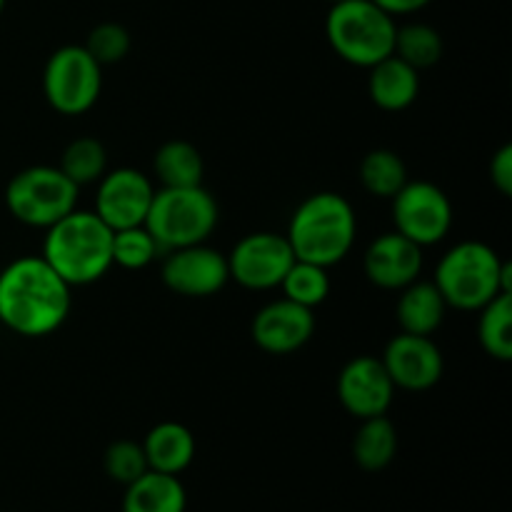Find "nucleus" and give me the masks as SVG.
I'll list each match as a JSON object with an SVG mask.
<instances>
[{"mask_svg": "<svg viewBox=\"0 0 512 512\" xmlns=\"http://www.w3.org/2000/svg\"><path fill=\"white\" fill-rule=\"evenodd\" d=\"M103 468L110 480L120 485H130L138 480L140 475L148 473V460H145L143 443L135 440H118V443L108 445L103 455Z\"/></svg>", "mask_w": 512, "mask_h": 512, "instance_id": "obj_29", "label": "nucleus"}, {"mask_svg": "<svg viewBox=\"0 0 512 512\" xmlns=\"http://www.w3.org/2000/svg\"><path fill=\"white\" fill-rule=\"evenodd\" d=\"M103 65L83 45H63L43 68V95L60 115H83L98 103Z\"/></svg>", "mask_w": 512, "mask_h": 512, "instance_id": "obj_8", "label": "nucleus"}, {"mask_svg": "<svg viewBox=\"0 0 512 512\" xmlns=\"http://www.w3.org/2000/svg\"><path fill=\"white\" fill-rule=\"evenodd\" d=\"M358 235V215L345 195L315 193L295 208L288 225L290 248L295 258L333 268L350 255Z\"/></svg>", "mask_w": 512, "mask_h": 512, "instance_id": "obj_4", "label": "nucleus"}, {"mask_svg": "<svg viewBox=\"0 0 512 512\" xmlns=\"http://www.w3.org/2000/svg\"><path fill=\"white\" fill-rule=\"evenodd\" d=\"M230 280L245 290H273L283 283L285 273L295 263L288 238L280 233H250L233 245L228 255Z\"/></svg>", "mask_w": 512, "mask_h": 512, "instance_id": "obj_10", "label": "nucleus"}, {"mask_svg": "<svg viewBox=\"0 0 512 512\" xmlns=\"http://www.w3.org/2000/svg\"><path fill=\"white\" fill-rule=\"evenodd\" d=\"M400 298L395 305V318H398L400 333L410 335H428L433 338L435 330L443 325L448 303L443 300L440 290L435 288L433 280H415L398 290Z\"/></svg>", "mask_w": 512, "mask_h": 512, "instance_id": "obj_18", "label": "nucleus"}, {"mask_svg": "<svg viewBox=\"0 0 512 512\" xmlns=\"http://www.w3.org/2000/svg\"><path fill=\"white\" fill-rule=\"evenodd\" d=\"M433 283L448 308L478 313L498 295L512 293V265L483 240H463L438 260Z\"/></svg>", "mask_w": 512, "mask_h": 512, "instance_id": "obj_3", "label": "nucleus"}, {"mask_svg": "<svg viewBox=\"0 0 512 512\" xmlns=\"http://www.w3.org/2000/svg\"><path fill=\"white\" fill-rule=\"evenodd\" d=\"M160 245L145 225L113 230V265L123 270H143L158 258Z\"/></svg>", "mask_w": 512, "mask_h": 512, "instance_id": "obj_28", "label": "nucleus"}, {"mask_svg": "<svg viewBox=\"0 0 512 512\" xmlns=\"http://www.w3.org/2000/svg\"><path fill=\"white\" fill-rule=\"evenodd\" d=\"M408 180V165L395 150L375 148L360 160V185L373 198L390 200Z\"/></svg>", "mask_w": 512, "mask_h": 512, "instance_id": "obj_23", "label": "nucleus"}, {"mask_svg": "<svg viewBox=\"0 0 512 512\" xmlns=\"http://www.w3.org/2000/svg\"><path fill=\"white\" fill-rule=\"evenodd\" d=\"M93 213L108 225L110 230L135 228L145 223L150 203H153V180L138 168L108 170L98 180Z\"/></svg>", "mask_w": 512, "mask_h": 512, "instance_id": "obj_12", "label": "nucleus"}, {"mask_svg": "<svg viewBox=\"0 0 512 512\" xmlns=\"http://www.w3.org/2000/svg\"><path fill=\"white\" fill-rule=\"evenodd\" d=\"M40 255L70 288L98 283L113 268V230L93 210L75 208L45 230Z\"/></svg>", "mask_w": 512, "mask_h": 512, "instance_id": "obj_2", "label": "nucleus"}, {"mask_svg": "<svg viewBox=\"0 0 512 512\" xmlns=\"http://www.w3.org/2000/svg\"><path fill=\"white\" fill-rule=\"evenodd\" d=\"M398 453V430L388 415L360 420V428L353 438V458L368 473H380L388 468Z\"/></svg>", "mask_w": 512, "mask_h": 512, "instance_id": "obj_22", "label": "nucleus"}, {"mask_svg": "<svg viewBox=\"0 0 512 512\" xmlns=\"http://www.w3.org/2000/svg\"><path fill=\"white\" fill-rule=\"evenodd\" d=\"M143 450L150 470L180 475L195 458V435L183 423L165 420L145 435Z\"/></svg>", "mask_w": 512, "mask_h": 512, "instance_id": "obj_19", "label": "nucleus"}, {"mask_svg": "<svg viewBox=\"0 0 512 512\" xmlns=\"http://www.w3.org/2000/svg\"><path fill=\"white\" fill-rule=\"evenodd\" d=\"M250 335L263 353L290 355L310 343L315 335V315L288 298L273 300L253 315Z\"/></svg>", "mask_w": 512, "mask_h": 512, "instance_id": "obj_15", "label": "nucleus"}, {"mask_svg": "<svg viewBox=\"0 0 512 512\" xmlns=\"http://www.w3.org/2000/svg\"><path fill=\"white\" fill-rule=\"evenodd\" d=\"M60 170L73 180L78 188L93 185L108 173V150L93 135L75 138L73 143L65 145L63 158H60Z\"/></svg>", "mask_w": 512, "mask_h": 512, "instance_id": "obj_25", "label": "nucleus"}, {"mask_svg": "<svg viewBox=\"0 0 512 512\" xmlns=\"http://www.w3.org/2000/svg\"><path fill=\"white\" fill-rule=\"evenodd\" d=\"M278 288L283 290V298L293 300V303L303 305V308L315 310L330 295L328 268L295 258V263L290 265V270L285 273L283 283Z\"/></svg>", "mask_w": 512, "mask_h": 512, "instance_id": "obj_27", "label": "nucleus"}, {"mask_svg": "<svg viewBox=\"0 0 512 512\" xmlns=\"http://www.w3.org/2000/svg\"><path fill=\"white\" fill-rule=\"evenodd\" d=\"M80 188L58 165H30L10 178L5 205L18 223L48 230L78 208Z\"/></svg>", "mask_w": 512, "mask_h": 512, "instance_id": "obj_7", "label": "nucleus"}, {"mask_svg": "<svg viewBox=\"0 0 512 512\" xmlns=\"http://www.w3.org/2000/svg\"><path fill=\"white\" fill-rule=\"evenodd\" d=\"M70 290L43 255H23L0 270V323L23 338L53 335L73 310Z\"/></svg>", "mask_w": 512, "mask_h": 512, "instance_id": "obj_1", "label": "nucleus"}, {"mask_svg": "<svg viewBox=\"0 0 512 512\" xmlns=\"http://www.w3.org/2000/svg\"><path fill=\"white\" fill-rule=\"evenodd\" d=\"M160 278L170 293L183 298H210L228 285V258L205 243L168 250Z\"/></svg>", "mask_w": 512, "mask_h": 512, "instance_id": "obj_11", "label": "nucleus"}, {"mask_svg": "<svg viewBox=\"0 0 512 512\" xmlns=\"http://www.w3.org/2000/svg\"><path fill=\"white\" fill-rule=\"evenodd\" d=\"M3 8H5V0H0V15H3Z\"/></svg>", "mask_w": 512, "mask_h": 512, "instance_id": "obj_33", "label": "nucleus"}, {"mask_svg": "<svg viewBox=\"0 0 512 512\" xmlns=\"http://www.w3.org/2000/svg\"><path fill=\"white\" fill-rule=\"evenodd\" d=\"M153 173L160 188L203 185L205 163L200 150L188 140H168L153 155Z\"/></svg>", "mask_w": 512, "mask_h": 512, "instance_id": "obj_21", "label": "nucleus"}, {"mask_svg": "<svg viewBox=\"0 0 512 512\" xmlns=\"http://www.w3.org/2000/svg\"><path fill=\"white\" fill-rule=\"evenodd\" d=\"M373 3L380 5L385 13H390L395 18V15L418 13V10H423L425 5H430L433 0H373Z\"/></svg>", "mask_w": 512, "mask_h": 512, "instance_id": "obj_32", "label": "nucleus"}, {"mask_svg": "<svg viewBox=\"0 0 512 512\" xmlns=\"http://www.w3.org/2000/svg\"><path fill=\"white\" fill-rule=\"evenodd\" d=\"M328 3H330V5H335V3H343V0H328Z\"/></svg>", "mask_w": 512, "mask_h": 512, "instance_id": "obj_34", "label": "nucleus"}, {"mask_svg": "<svg viewBox=\"0 0 512 512\" xmlns=\"http://www.w3.org/2000/svg\"><path fill=\"white\" fill-rule=\"evenodd\" d=\"M490 183L498 190L503 198L512 195V145L505 143L503 148L495 150L493 160H490Z\"/></svg>", "mask_w": 512, "mask_h": 512, "instance_id": "obj_31", "label": "nucleus"}, {"mask_svg": "<svg viewBox=\"0 0 512 512\" xmlns=\"http://www.w3.org/2000/svg\"><path fill=\"white\" fill-rule=\"evenodd\" d=\"M480 348L500 363L512 360V293L498 295L478 310Z\"/></svg>", "mask_w": 512, "mask_h": 512, "instance_id": "obj_24", "label": "nucleus"}, {"mask_svg": "<svg viewBox=\"0 0 512 512\" xmlns=\"http://www.w3.org/2000/svg\"><path fill=\"white\" fill-rule=\"evenodd\" d=\"M398 23L373 0H343L330 5L325 18V38L345 63L373 68L393 55Z\"/></svg>", "mask_w": 512, "mask_h": 512, "instance_id": "obj_5", "label": "nucleus"}, {"mask_svg": "<svg viewBox=\"0 0 512 512\" xmlns=\"http://www.w3.org/2000/svg\"><path fill=\"white\" fill-rule=\"evenodd\" d=\"M393 55L413 65L415 70H428L440 63L443 58V38L438 30L428 23H408L395 33Z\"/></svg>", "mask_w": 512, "mask_h": 512, "instance_id": "obj_26", "label": "nucleus"}, {"mask_svg": "<svg viewBox=\"0 0 512 512\" xmlns=\"http://www.w3.org/2000/svg\"><path fill=\"white\" fill-rule=\"evenodd\" d=\"M368 78V95L385 113H400L418 100L420 73L400 60L398 55H388L375 63Z\"/></svg>", "mask_w": 512, "mask_h": 512, "instance_id": "obj_17", "label": "nucleus"}, {"mask_svg": "<svg viewBox=\"0 0 512 512\" xmlns=\"http://www.w3.org/2000/svg\"><path fill=\"white\" fill-rule=\"evenodd\" d=\"M338 400L358 420L388 415L395 400V385L383 360L373 355L348 360L338 375Z\"/></svg>", "mask_w": 512, "mask_h": 512, "instance_id": "obj_14", "label": "nucleus"}, {"mask_svg": "<svg viewBox=\"0 0 512 512\" xmlns=\"http://www.w3.org/2000/svg\"><path fill=\"white\" fill-rule=\"evenodd\" d=\"M130 45H133V38H130L125 25L100 23L90 30L83 48L105 68V65H115L125 60V55L130 53Z\"/></svg>", "mask_w": 512, "mask_h": 512, "instance_id": "obj_30", "label": "nucleus"}, {"mask_svg": "<svg viewBox=\"0 0 512 512\" xmlns=\"http://www.w3.org/2000/svg\"><path fill=\"white\" fill-rule=\"evenodd\" d=\"M380 360L395 390H410V393H425L435 388L445 370L443 353L428 335L398 333L388 340Z\"/></svg>", "mask_w": 512, "mask_h": 512, "instance_id": "obj_13", "label": "nucleus"}, {"mask_svg": "<svg viewBox=\"0 0 512 512\" xmlns=\"http://www.w3.org/2000/svg\"><path fill=\"white\" fill-rule=\"evenodd\" d=\"M218 200L203 185L155 190L153 203L145 215V228L160 250H178L188 245L208 243L218 228Z\"/></svg>", "mask_w": 512, "mask_h": 512, "instance_id": "obj_6", "label": "nucleus"}, {"mask_svg": "<svg viewBox=\"0 0 512 512\" xmlns=\"http://www.w3.org/2000/svg\"><path fill=\"white\" fill-rule=\"evenodd\" d=\"M390 203L395 230L420 248L438 245L453 230V203L445 190L430 180H408Z\"/></svg>", "mask_w": 512, "mask_h": 512, "instance_id": "obj_9", "label": "nucleus"}, {"mask_svg": "<svg viewBox=\"0 0 512 512\" xmlns=\"http://www.w3.org/2000/svg\"><path fill=\"white\" fill-rule=\"evenodd\" d=\"M188 495L178 475L148 470L125 485L123 512H185Z\"/></svg>", "mask_w": 512, "mask_h": 512, "instance_id": "obj_20", "label": "nucleus"}, {"mask_svg": "<svg viewBox=\"0 0 512 512\" xmlns=\"http://www.w3.org/2000/svg\"><path fill=\"white\" fill-rule=\"evenodd\" d=\"M363 273L375 288L403 290L423 273V248L398 230L380 233L365 250Z\"/></svg>", "mask_w": 512, "mask_h": 512, "instance_id": "obj_16", "label": "nucleus"}]
</instances>
